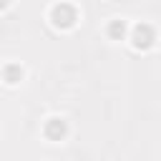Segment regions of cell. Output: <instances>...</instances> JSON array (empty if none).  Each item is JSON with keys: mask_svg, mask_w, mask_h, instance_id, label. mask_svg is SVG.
I'll use <instances>...</instances> for the list:
<instances>
[{"mask_svg": "<svg viewBox=\"0 0 161 161\" xmlns=\"http://www.w3.org/2000/svg\"><path fill=\"white\" fill-rule=\"evenodd\" d=\"M50 23H53L58 30H70V28L78 23V10H75L70 3H58V5H53V10H50Z\"/></svg>", "mask_w": 161, "mask_h": 161, "instance_id": "6da1fadb", "label": "cell"}, {"mask_svg": "<svg viewBox=\"0 0 161 161\" xmlns=\"http://www.w3.org/2000/svg\"><path fill=\"white\" fill-rule=\"evenodd\" d=\"M128 40H131V45H133L136 50H151V48L156 45V30H153V25H148V23H138V25L131 28Z\"/></svg>", "mask_w": 161, "mask_h": 161, "instance_id": "7a4b0ae2", "label": "cell"}, {"mask_svg": "<svg viewBox=\"0 0 161 161\" xmlns=\"http://www.w3.org/2000/svg\"><path fill=\"white\" fill-rule=\"evenodd\" d=\"M68 131H70V128H68V121H65V118H60V116L48 118V121H45V126H43V136H45L48 141H53V143L65 141Z\"/></svg>", "mask_w": 161, "mask_h": 161, "instance_id": "3957f363", "label": "cell"}, {"mask_svg": "<svg viewBox=\"0 0 161 161\" xmlns=\"http://www.w3.org/2000/svg\"><path fill=\"white\" fill-rule=\"evenodd\" d=\"M128 33H131V28L126 25V20H111L108 25H106V35L111 38V40H126L128 38Z\"/></svg>", "mask_w": 161, "mask_h": 161, "instance_id": "277c9868", "label": "cell"}, {"mask_svg": "<svg viewBox=\"0 0 161 161\" xmlns=\"http://www.w3.org/2000/svg\"><path fill=\"white\" fill-rule=\"evenodd\" d=\"M3 78H5L8 86H15L18 80H23V68H20L18 63H8V65L3 68Z\"/></svg>", "mask_w": 161, "mask_h": 161, "instance_id": "5b68a950", "label": "cell"}, {"mask_svg": "<svg viewBox=\"0 0 161 161\" xmlns=\"http://www.w3.org/2000/svg\"><path fill=\"white\" fill-rule=\"evenodd\" d=\"M8 5H10V0H3V8H8Z\"/></svg>", "mask_w": 161, "mask_h": 161, "instance_id": "8992f818", "label": "cell"}]
</instances>
